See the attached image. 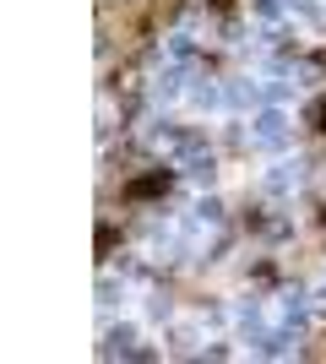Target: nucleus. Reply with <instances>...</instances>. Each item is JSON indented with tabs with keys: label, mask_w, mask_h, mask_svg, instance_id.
<instances>
[{
	"label": "nucleus",
	"mask_w": 326,
	"mask_h": 364,
	"mask_svg": "<svg viewBox=\"0 0 326 364\" xmlns=\"http://www.w3.org/2000/svg\"><path fill=\"white\" fill-rule=\"evenodd\" d=\"M321 120H326V114H321Z\"/></svg>",
	"instance_id": "f257e3e1"
}]
</instances>
